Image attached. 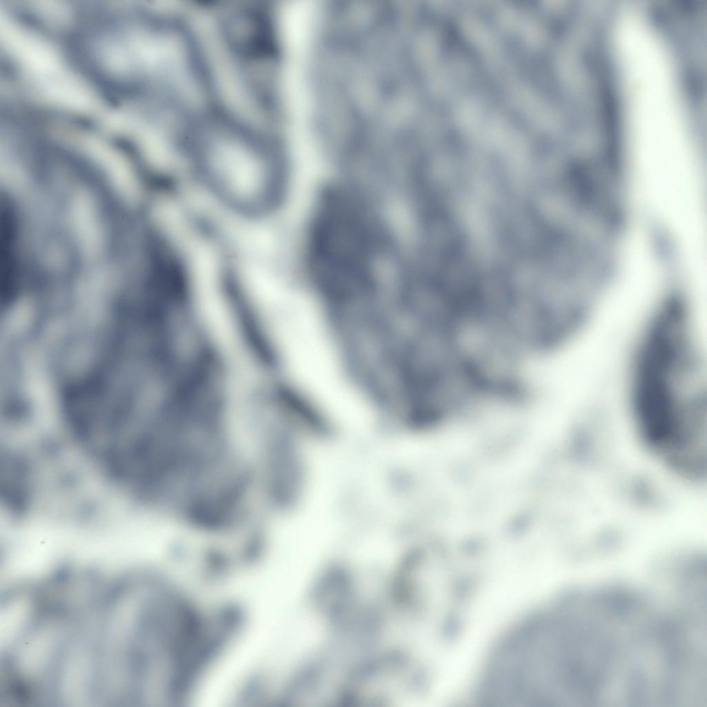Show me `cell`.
Instances as JSON below:
<instances>
[{
	"instance_id": "obj_1",
	"label": "cell",
	"mask_w": 707,
	"mask_h": 707,
	"mask_svg": "<svg viewBox=\"0 0 707 707\" xmlns=\"http://www.w3.org/2000/svg\"><path fill=\"white\" fill-rule=\"evenodd\" d=\"M632 377V409L648 447L666 463L690 461L706 447L701 363L687 314L666 304L646 333Z\"/></svg>"
},
{
	"instance_id": "obj_2",
	"label": "cell",
	"mask_w": 707,
	"mask_h": 707,
	"mask_svg": "<svg viewBox=\"0 0 707 707\" xmlns=\"http://www.w3.org/2000/svg\"><path fill=\"white\" fill-rule=\"evenodd\" d=\"M186 154L207 191L234 213L265 215L280 200L284 171L264 130L211 114L197 126Z\"/></svg>"
},
{
	"instance_id": "obj_3",
	"label": "cell",
	"mask_w": 707,
	"mask_h": 707,
	"mask_svg": "<svg viewBox=\"0 0 707 707\" xmlns=\"http://www.w3.org/2000/svg\"><path fill=\"white\" fill-rule=\"evenodd\" d=\"M309 242V262L324 279H358L376 265L379 239L362 207L340 191L325 195Z\"/></svg>"
},
{
	"instance_id": "obj_4",
	"label": "cell",
	"mask_w": 707,
	"mask_h": 707,
	"mask_svg": "<svg viewBox=\"0 0 707 707\" xmlns=\"http://www.w3.org/2000/svg\"><path fill=\"white\" fill-rule=\"evenodd\" d=\"M307 307H298L276 323L273 333L288 365L315 396L332 405L351 406L355 395L346 386L318 322Z\"/></svg>"
},
{
	"instance_id": "obj_5",
	"label": "cell",
	"mask_w": 707,
	"mask_h": 707,
	"mask_svg": "<svg viewBox=\"0 0 707 707\" xmlns=\"http://www.w3.org/2000/svg\"><path fill=\"white\" fill-rule=\"evenodd\" d=\"M70 220L81 253L89 260L95 259L102 250L104 235L97 207L88 193L79 191L72 197Z\"/></svg>"
},
{
	"instance_id": "obj_6",
	"label": "cell",
	"mask_w": 707,
	"mask_h": 707,
	"mask_svg": "<svg viewBox=\"0 0 707 707\" xmlns=\"http://www.w3.org/2000/svg\"><path fill=\"white\" fill-rule=\"evenodd\" d=\"M88 155L101 170L117 193L128 201H135L139 195V185L130 162L114 148L100 143H88Z\"/></svg>"
}]
</instances>
